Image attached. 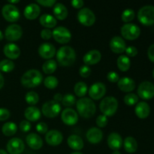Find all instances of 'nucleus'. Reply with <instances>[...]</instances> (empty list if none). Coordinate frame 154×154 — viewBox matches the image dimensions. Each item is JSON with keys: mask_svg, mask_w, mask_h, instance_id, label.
<instances>
[{"mask_svg": "<svg viewBox=\"0 0 154 154\" xmlns=\"http://www.w3.org/2000/svg\"><path fill=\"white\" fill-rule=\"evenodd\" d=\"M57 60L63 67L72 66L76 60V53L70 46H63L57 51Z\"/></svg>", "mask_w": 154, "mask_h": 154, "instance_id": "obj_1", "label": "nucleus"}, {"mask_svg": "<svg viewBox=\"0 0 154 154\" xmlns=\"http://www.w3.org/2000/svg\"><path fill=\"white\" fill-rule=\"evenodd\" d=\"M76 106L78 114L84 118H90L96 111V105L90 98H81L77 101Z\"/></svg>", "mask_w": 154, "mask_h": 154, "instance_id": "obj_2", "label": "nucleus"}, {"mask_svg": "<svg viewBox=\"0 0 154 154\" xmlns=\"http://www.w3.org/2000/svg\"><path fill=\"white\" fill-rule=\"evenodd\" d=\"M43 81L42 73L37 69H29L21 77L20 82L26 88H34L40 85Z\"/></svg>", "mask_w": 154, "mask_h": 154, "instance_id": "obj_3", "label": "nucleus"}, {"mask_svg": "<svg viewBox=\"0 0 154 154\" xmlns=\"http://www.w3.org/2000/svg\"><path fill=\"white\" fill-rule=\"evenodd\" d=\"M99 108L103 115L106 117H112L117 112L118 102L114 96H107L101 101Z\"/></svg>", "mask_w": 154, "mask_h": 154, "instance_id": "obj_4", "label": "nucleus"}, {"mask_svg": "<svg viewBox=\"0 0 154 154\" xmlns=\"http://www.w3.org/2000/svg\"><path fill=\"white\" fill-rule=\"evenodd\" d=\"M138 21L144 26L154 24V6L145 5L139 9L138 12Z\"/></svg>", "mask_w": 154, "mask_h": 154, "instance_id": "obj_5", "label": "nucleus"}, {"mask_svg": "<svg viewBox=\"0 0 154 154\" xmlns=\"http://www.w3.org/2000/svg\"><path fill=\"white\" fill-rule=\"evenodd\" d=\"M121 35L125 39L129 41L135 40L141 35L139 26L135 23H126L121 27Z\"/></svg>", "mask_w": 154, "mask_h": 154, "instance_id": "obj_6", "label": "nucleus"}, {"mask_svg": "<svg viewBox=\"0 0 154 154\" xmlns=\"http://www.w3.org/2000/svg\"><path fill=\"white\" fill-rule=\"evenodd\" d=\"M78 21L85 26H91L96 22V15L88 8H83L78 11L77 15Z\"/></svg>", "mask_w": 154, "mask_h": 154, "instance_id": "obj_7", "label": "nucleus"}, {"mask_svg": "<svg viewBox=\"0 0 154 154\" xmlns=\"http://www.w3.org/2000/svg\"><path fill=\"white\" fill-rule=\"evenodd\" d=\"M61 111V105L60 103L54 100L46 102L42 108V112L45 117L49 118H54L58 116Z\"/></svg>", "mask_w": 154, "mask_h": 154, "instance_id": "obj_8", "label": "nucleus"}, {"mask_svg": "<svg viewBox=\"0 0 154 154\" xmlns=\"http://www.w3.org/2000/svg\"><path fill=\"white\" fill-rule=\"evenodd\" d=\"M54 40L60 44H67L72 39V33L66 27L58 26L52 32Z\"/></svg>", "mask_w": 154, "mask_h": 154, "instance_id": "obj_9", "label": "nucleus"}, {"mask_svg": "<svg viewBox=\"0 0 154 154\" xmlns=\"http://www.w3.org/2000/svg\"><path fill=\"white\" fill-rule=\"evenodd\" d=\"M2 14L5 19L8 22H16L20 17V11L14 5L6 4L2 9Z\"/></svg>", "mask_w": 154, "mask_h": 154, "instance_id": "obj_10", "label": "nucleus"}, {"mask_svg": "<svg viewBox=\"0 0 154 154\" xmlns=\"http://www.w3.org/2000/svg\"><path fill=\"white\" fill-rule=\"evenodd\" d=\"M138 96L141 99L149 100L154 97V84L150 81L141 83L138 87Z\"/></svg>", "mask_w": 154, "mask_h": 154, "instance_id": "obj_11", "label": "nucleus"}, {"mask_svg": "<svg viewBox=\"0 0 154 154\" xmlns=\"http://www.w3.org/2000/svg\"><path fill=\"white\" fill-rule=\"evenodd\" d=\"M23 35V29L18 24H11L6 28L5 36L9 42H16Z\"/></svg>", "mask_w": 154, "mask_h": 154, "instance_id": "obj_12", "label": "nucleus"}, {"mask_svg": "<svg viewBox=\"0 0 154 154\" xmlns=\"http://www.w3.org/2000/svg\"><path fill=\"white\" fill-rule=\"evenodd\" d=\"M106 93V87L102 82L94 83L89 89V96L92 99L99 100Z\"/></svg>", "mask_w": 154, "mask_h": 154, "instance_id": "obj_13", "label": "nucleus"}, {"mask_svg": "<svg viewBox=\"0 0 154 154\" xmlns=\"http://www.w3.org/2000/svg\"><path fill=\"white\" fill-rule=\"evenodd\" d=\"M6 148L10 154H21L25 149V145L20 138H13L8 141Z\"/></svg>", "mask_w": 154, "mask_h": 154, "instance_id": "obj_14", "label": "nucleus"}, {"mask_svg": "<svg viewBox=\"0 0 154 154\" xmlns=\"http://www.w3.org/2000/svg\"><path fill=\"white\" fill-rule=\"evenodd\" d=\"M61 119L63 123L67 126H74L78 121V113L72 108H66L62 112Z\"/></svg>", "mask_w": 154, "mask_h": 154, "instance_id": "obj_15", "label": "nucleus"}, {"mask_svg": "<svg viewBox=\"0 0 154 154\" xmlns=\"http://www.w3.org/2000/svg\"><path fill=\"white\" fill-rule=\"evenodd\" d=\"M63 140V134L57 129L48 131L45 135V141L50 146H58Z\"/></svg>", "mask_w": 154, "mask_h": 154, "instance_id": "obj_16", "label": "nucleus"}, {"mask_svg": "<svg viewBox=\"0 0 154 154\" xmlns=\"http://www.w3.org/2000/svg\"><path fill=\"white\" fill-rule=\"evenodd\" d=\"M38 54L43 59L51 60L56 54L55 47L48 42L42 44L38 48Z\"/></svg>", "mask_w": 154, "mask_h": 154, "instance_id": "obj_17", "label": "nucleus"}, {"mask_svg": "<svg viewBox=\"0 0 154 154\" xmlns=\"http://www.w3.org/2000/svg\"><path fill=\"white\" fill-rule=\"evenodd\" d=\"M110 48L114 54H123L126 51V42L120 36H114L110 42Z\"/></svg>", "mask_w": 154, "mask_h": 154, "instance_id": "obj_18", "label": "nucleus"}, {"mask_svg": "<svg viewBox=\"0 0 154 154\" xmlns=\"http://www.w3.org/2000/svg\"><path fill=\"white\" fill-rule=\"evenodd\" d=\"M102 59V54L98 50H92L88 51L83 57V61L86 66H93L99 63Z\"/></svg>", "mask_w": 154, "mask_h": 154, "instance_id": "obj_19", "label": "nucleus"}, {"mask_svg": "<svg viewBox=\"0 0 154 154\" xmlns=\"http://www.w3.org/2000/svg\"><path fill=\"white\" fill-rule=\"evenodd\" d=\"M87 139L90 143L93 144H99L103 138V132L97 127L90 128L87 132Z\"/></svg>", "mask_w": 154, "mask_h": 154, "instance_id": "obj_20", "label": "nucleus"}, {"mask_svg": "<svg viewBox=\"0 0 154 154\" xmlns=\"http://www.w3.org/2000/svg\"><path fill=\"white\" fill-rule=\"evenodd\" d=\"M41 8L40 6L36 3H30L26 6L24 9V17L27 20H35L40 15Z\"/></svg>", "mask_w": 154, "mask_h": 154, "instance_id": "obj_21", "label": "nucleus"}, {"mask_svg": "<svg viewBox=\"0 0 154 154\" xmlns=\"http://www.w3.org/2000/svg\"><path fill=\"white\" fill-rule=\"evenodd\" d=\"M107 142H108V145L110 149L113 150H119V149L121 148L123 144L121 135L117 132H111L108 135Z\"/></svg>", "mask_w": 154, "mask_h": 154, "instance_id": "obj_22", "label": "nucleus"}, {"mask_svg": "<svg viewBox=\"0 0 154 154\" xmlns=\"http://www.w3.org/2000/svg\"><path fill=\"white\" fill-rule=\"evenodd\" d=\"M118 88L125 93H130L135 88V82L133 79L129 77H123L120 78L117 82Z\"/></svg>", "mask_w": 154, "mask_h": 154, "instance_id": "obj_23", "label": "nucleus"}, {"mask_svg": "<svg viewBox=\"0 0 154 154\" xmlns=\"http://www.w3.org/2000/svg\"><path fill=\"white\" fill-rule=\"evenodd\" d=\"M26 144L31 149L38 150L41 149L43 146V140L36 133H29L26 138Z\"/></svg>", "mask_w": 154, "mask_h": 154, "instance_id": "obj_24", "label": "nucleus"}, {"mask_svg": "<svg viewBox=\"0 0 154 154\" xmlns=\"http://www.w3.org/2000/svg\"><path fill=\"white\" fill-rule=\"evenodd\" d=\"M3 52L9 60H16L20 55V49L16 44L14 43H8L5 45Z\"/></svg>", "mask_w": 154, "mask_h": 154, "instance_id": "obj_25", "label": "nucleus"}, {"mask_svg": "<svg viewBox=\"0 0 154 154\" xmlns=\"http://www.w3.org/2000/svg\"><path fill=\"white\" fill-rule=\"evenodd\" d=\"M135 112L137 117L140 119H146L150 113V105L145 102H138L135 106Z\"/></svg>", "mask_w": 154, "mask_h": 154, "instance_id": "obj_26", "label": "nucleus"}, {"mask_svg": "<svg viewBox=\"0 0 154 154\" xmlns=\"http://www.w3.org/2000/svg\"><path fill=\"white\" fill-rule=\"evenodd\" d=\"M24 116H25L26 120L29 122L37 121L41 117V111L38 108L35 106H30L26 108L24 111Z\"/></svg>", "mask_w": 154, "mask_h": 154, "instance_id": "obj_27", "label": "nucleus"}, {"mask_svg": "<svg viewBox=\"0 0 154 154\" xmlns=\"http://www.w3.org/2000/svg\"><path fill=\"white\" fill-rule=\"evenodd\" d=\"M68 145L75 150H81L84 147V141L78 135H71L67 139Z\"/></svg>", "mask_w": 154, "mask_h": 154, "instance_id": "obj_28", "label": "nucleus"}, {"mask_svg": "<svg viewBox=\"0 0 154 154\" xmlns=\"http://www.w3.org/2000/svg\"><path fill=\"white\" fill-rule=\"evenodd\" d=\"M53 12H54V17L60 20H63L66 19V17H68V14H69L67 8L65 6V5L60 2L56 3L55 5L54 6Z\"/></svg>", "mask_w": 154, "mask_h": 154, "instance_id": "obj_29", "label": "nucleus"}, {"mask_svg": "<svg viewBox=\"0 0 154 154\" xmlns=\"http://www.w3.org/2000/svg\"><path fill=\"white\" fill-rule=\"evenodd\" d=\"M39 23L42 26L45 27V29H51L54 28L57 25V20L53 15L45 14L40 17Z\"/></svg>", "mask_w": 154, "mask_h": 154, "instance_id": "obj_30", "label": "nucleus"}, {"mask_svg": "<svg viewBox=\"0 0 154 154\" xmlns=\"http://www.w3.org/2000/svg\"><path fill=\"white\" fill-rule=\"evenodd\" d=\"M123 144L124 146L125 150L129 153H133L138 150V142L135 138L132 136L126 137Z\"/></svg>", "mask_w": 154, "mask_h": 154, "instance_id": "obj_31", "label": "nucleus"}, {"mask_svg": "<svg viewBox=\"0 0 154 154\" xmlns=\"http://www.w3.org/2000/svg\"><path fill=\"white\" fill-rule=\"evenodd\" d=\"M117 65L118 69L121 72H127L131 66V61L129 57L126 55H120L117 58Z\"/></svg>", "mask_w": 154, "mask_h": 154, "instance_id": "obj_32", "label": "nucleus"}, {"mask_svg": "<svg viewBox=\"0 0 154 154\" xmlns=\"http://www.w3.org/2000/svg\"><path fill=\"white\" fill-rule=\"evenodd\" d=\"M74 91H75V95L78 97L83 98L84 96H85L87 91H88V87L86 84V83L83 82V81H79V82L75 84V87H74Z\"/></svg>", "mask_w": 154, "mask_h": 154, "instance_id": "obj_33", "label": "nucleus"}, {"mask_svg": "<svg viewBox=\"0 0 154 154\" xmlns=\"http://www.w3.org/2000/svg\"><path fill=\"white\" fill-rule=\"evenodd\" d=\"M57 69V63L54 60H48L44 63L42 66V70L47 75H51Z\"/></svg>", "mask_w": 154, "mask_h": 154, "instance_id": "obj_34", "label": "nucleus"}, {"mask_svg": "<svg viewBox=\"0 0 154 154\" xmlns=\"http://www.w3.org/2000/svg\"><path fill=\"white\" fill-rule=\"evenodd\" d=\"M2 131V133L6 136H11L17 132V126L13 122H7L3 125Z\"/></svg>", "mask_w": 154, "mask_h": 154, "instance_id": "obj_35", "label": "nucleus"}, {"mask_svg": "<svg viewBox=\"0 0 154 154\" xmlns=\"http://www.w3.org/2000/svg\"><path fill=\"white\" fill-rule=\"evenodd\" d=\"M14 63L12 60H8V59H5L0 61V71L5 73H8L13 71L14 69Z\"/></svg>", "mask_w": 154, "mask_h": 154, "instance_id": "obj_36", "label": "nucleus"}, {"mask_svg": "<svg viewBox=\"0 0 154 154\" xmlns=\"http://www.w3.org/2000/svg\"><path fill=\"white\" fill-rule=\"evenodd\" d=\"M25 100L29 105H30L31 106H34L35 105H36L38 102L39 96L36 92L29 91L26 94Z\"/></svg>", "mask_w": 154, "mask_h": 154, "instance_id": "obj_37", "label": "nucleus"}, {"mask_svg": "<svg viewBox=\"0 0 154 154\" xmlns=\"http://www.w3.org/2000/svg\"><path fill=\"white\" fill-rule=\"evenodd\" d=\"M135 17V11L131 8L125 9V10L123 11V13H122V15H121L122 20H123L124 23H129V22L133 20Z\"/></svg>", "mask_w": 154, "mask_h": 154, "instance_id": "obj_38", "label": "nucleus"}, {"mask_svg": "<svg viewBox=\"0 0 154 154\" xmlns=\"http://www.w3.org/2000/svg\"><path fill=\"white\" fill-rule=\"evenodd\" d=\"M44 84H45V87L48 89L53 90L58 86L59 81L55 76H48L44 81Z\"/></svg>", "mask_w": 154, "mask_h": 154, "instance_id": "obj_39", "label": "nucleus"}, {"mask_svg": "<svg viewBox=\"0 0 154 154\" xmlns=\"http://www.w3.org/2000/svg\"><path fill=\"white\" fill-rule=\"evenodd\" d=\"M125 104L129 106L136 105L138 102V96L135 93H128L127 95L124 96L123 99Z\"/></svg>", "mask_w": 154, "mask_h": 154, "instance_id": "obj_40", "label": "nucleus"}, {"mask_svg": "<svg viewBox=\"0 0 154 154\" xmlns=\"http://www.w3.org/2000/svg\"><path fill=\"white\" fill-rule=\"evenodd\" d=\"M75 102H76V98L74 95L71 94V93H68V94L63 96L62 103L64 106L71 107L75 105Z\"/></svg>", "mask_w": 154, "mask_h": 154, "instance_id": "obj_41", "label": "nucleus"}, {"mask_svg": "<svg viewBox=\"0 0 154 154\" xmlns=\"http://www.w3.org/2000/svg\"><path fill=\"white\" fill-rule=\"evenodd\" d=\"M96 125L99 126V128H104L107 126L108 124V118H107L106 116L103 115V114H101L97 117L96 120Z\"/></svg>", "mask_w": 154, "mask_h": 154, "instance_id": "obj_42", "label": "nucleus"}, {"mask_svg": "<svg viewBox=\"0 0 154 154\" xmlns=\"http://www.w3.org/2000/svg\"><path fill=\"white\" fill-rule=\"evenodd\" d=\"M79 74L82 78H88V77L90 75V74H91V69H90V66L84 65V66H82L81 68H80Z\"/></svg>", "mask_w": 154, "mask_h": 154, "instance_id": "obj_43", "label": "nucleus"}, {"mask_svg": "<svg viewBox=\"0 0 154 154\" xmlns=\"http://www.w3.org/2000/svg\"><path fill=\"white\" fill-rule=\"evenodd\" d=\"M107 79L111 83H117L120 80V76L115 72H109L107 74Z\"/></svg>", "mask_w": 154, "mask_h": 154, "instance_id": "obj_44", "label": "nucleus"}, {"mask_svg": "<svg viewBox=\"0 0 154 154\" xmlns=\"http://www.w3.org/2000/svg\"><path fill=\"white\" fill-rule=\"evenodd\" d=\"M20 129L23 132H28L31 129V123L26 120H22L20 123Z\"/></svg>", "mask_w": 154, "mask_h": 154, "instance_id": "obj_45", "label": "nucleus"}, {"mask_svg": "<svg viewBox=\"0 0 154 154\" xmlns=\"http://www.w3.org/2000/svg\"><path fill=\"white\" fill-rule=\"evenodd\" d=\"M36 130L41 134H45L48 132V125L44 122H40L36 125Z\"/></svg>", "mask_w": 154, "mask_h": 154, "instance_id": "obj_46", "label": "nucleus"}, {"mask_svg": "<svg viewBox=\"0 0 154 154\" xmlns=\"http://www.w3.org/2000/svg\"><path fill=\"white\" fill-rule=\"evenodd\" d=\"M125 52H126V54H127L128 57H135V56H137L138 51V49H137L135 46H129L126 48Z\"/></svg>", "mask_w": 154, "mask_h": 154, "instance_id": "obj_47", "label": "nucleus"}, {"mask_svg": "<svg viewBox=\"0 0 154 154\" xmlns=\"http://www.w3.org/2000/svg\"><path fill=\"white\" fill-rule=\"evenodd\" d=\"M10 111L5 108H0V121H5L10 117Z\"/></svg>", "mask_w": 154, "mask_h": 154, "instance_id": "obj_48", "label": "nucleus"}, {"mask_svg": "<svg viewBox=\"0 0 154 154\" xmlns=\"http://www.w3.org/2000/svg\"><path fill=\"white\" fill-rule=\"evenodd\" d=\"M37 3L44 7H53L57 3L56 0H37Z\"/></svg>", "mask_w": 154, "mask_h": 154, "instance_id": "obj_49", "label": "nucleus"}, {"mask_svg": "<svg viewBox=\"0 0 154 154\" xmlns=\"http://www.w3.org/2000/svg\"><path fill=\"white\" fill-rule=\"evenodd\" d=\"M40 35L44 40H49L52 38V31L50 29H44L42 30Z\"/></svg>", "mask_w": 154, "mask_h": 154, "instance_id": "obj_50", "label": "nucleus"}, {"mask_svg": "<svg viewBox=\"0 0 154 154\" xmlns=\"http://www.w3.org/2000/svg\"><path fill=\"white\" fill-rule=\"evenodd\" d=\"M71 4L73 6V8L78 9L81 8L84 6V2L82 0H72V1L71 2Z\"/></svg>", "mask_w": 154, "mask_h": 154, "instance_id": "obj_51", "label": "nucleus"}, {"mask_svg": "<svg viewBox=\"0 0 154 154\" xmlns=\"http://www.w3.org/2000/svg\"><path fill=\"white\" fill-rule=\"evenodd\" d=\"M147 56H148L149 60L154 63V44L149 47L148 51H147Z\"/></svg>", "mask_w": 154, "mask_h": 154, "instance_id": "obj_52", "label": "nucleus"}, {"mask_svg": "<svg viewBox=\"0 0 154 154\" xmlns=\"http://www.w3.org/2000/svg\"><path fill=\"white\" fill-rule=\"evenodd\" d=\"M63 96L61 94V93H57V94L54 95V101L60 103V102H62V100H63Z\"/></svg>", "mask_w": 154, "mask_h": 154, "instance_id": "obj_53", "label": "nucleus"}, {"mask_svg": "<svg viewBox=\"0 0 154 154\" xmlns=\"http://www.w3.org/2000/svg\"><path fill=\"white\" fill-rule=\"evenodd\" d=\"M4 84H5L4 78H3V75H2V73L0 72V89L2 88L3 86H4Z\"/></svg>", "mask_w": 154, "mask_h": 154, "instance_id": "obj_54", "label": "nucleus"}, {"mask_svg": "<svg viewBox=\"0 0 154 154\" xmlns=\"http://www.w3.org/2000/svg\"><path fill=\"white\" fill-rule=\"evenodd\" d=\"M8 2H9V4H11V5H13V4H15V3H18V2H20V1L19 0H15V1H8Z\"/></svg>", "mask_w": 154, "mask_h": 154, "instance_id": "obj_55", "label": "nucleus"}, {"mask_svg": "<svg viewBox=\"0 0 154 154\" xmlns=\"http://www.w3.org/2000/svg\"><path fill=\"white\" fill-rule=\"evenodd\" d=\"M0 154H8V153L3 149H0Z\"/></svg>", "mask_w": 154, "mask_h": 154, "instance_id": "obj_56", "label": "nucleus"}, {"mask_svg": "<svg viewBox=\"0 0 154 154\" xmlns=\"http://www.w3.org/2000/svg\"><path fill=\"white\" fill-rule=\"evenodd\" d=\"M3 38H4V35H3V33H2V32L1 30H0V41L2 40Z\"/></svg>", "mask_w": 154, "mask_h": 154, "instance_id": "obj_57", "label": "nucleus"}, {"mask_svg": "<svg viewBox=\"0 0 154 154\" xmlns=\"http://www.w3.org/2000/svg\"><path fill=\"white\" fill-rule=\"evenodd\" d=\"M112 154H121V153H120V152L119 151V150H114V151H113Z\"/></svg>", "mask_w": 154, "mask_h": 154, "instance_id": "obj_58", "label": "nucleus"}, {"mask_svg": "<svg viewBox=\"0 0 154 154\" xmlns=\"http://www.w3.org/2000/svg\"><path fill=\"white\" fill-rule=\"evenodd\" d=\"M71 154H83V153H81V152L76 151V152H74V153H71Z\"/></svg>", "mask_w": 154, "mask_h": 154, "instance_id": "obj_59", "label": "nucleus"}, {"mask_svg": "<svg viewBox=\"0 0 154 154\" xmlns=\"http://www.w3.org/2000/svg\"><path fill=\"white\" fill-rule=\"evenodd\" d=\"M153 78H154V69H153Z\"/></svg>", "mask_w": 154, "mask_h": 154, "instance_id": "obj_60", "label": "nucleus"}]
</instances>
